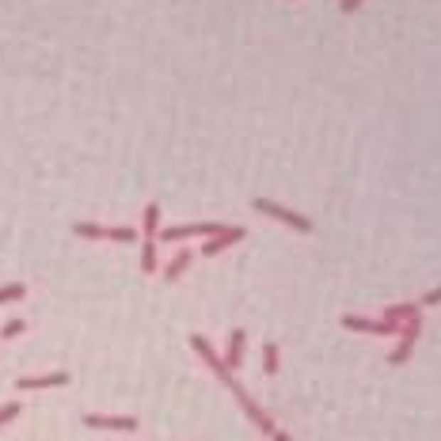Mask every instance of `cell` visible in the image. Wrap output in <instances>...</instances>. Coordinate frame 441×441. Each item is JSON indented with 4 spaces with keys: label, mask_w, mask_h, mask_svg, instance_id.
Instances as JSON below:
<instances>
[{
    "label": "cell",
    "mask_w": 441,
    "mask_h": 441,
    "mask_svg": "<svg viewBox=\"0 0 441 441\" xmlns=\"http://www.w3.org/2000/svg\"><path fill=\"white\" fill-rule=\"evenodd\" d=\"M73 236H80V240H110V244H134L141 233L134 225H95V220H76Z\"/></svg>",
    "instance_id": "cell-1"
},
{
    "label": "cell",
    "mask_w": 441,
    "mask_h": 441,
    "mask_svg": "<svg viewBox=\"0 0 441 441\" xmlns=\"http://www.w3.org/2000/svg\"><path fill=\"white\" fill-rule=\"evenodd\" d=\"M251 206H255L262 217H274V220H282L285 228H293V233H312V217L297 213V209L282 206V202H274V198H255Z\"/></svg>",
    "instance_id": "cell-2"
},
{
    "label": "cell",
    "mask_w": 441,
    "mask_h": 441,
    "mask_svg": "<svg viewBox=\"0 0 441 441\" xmlns=\"http://www.w3.org/2000/svg\"><path fill=\"white\" fill-rule=\"evenodd\" d=\"M225 388H228V392H233V395H236V403H240V407H244V415H248V418H251V423H255V426L262 430V434H274V430H278V426H274V418H270L267 411H262V407H259L255 400H251V395L244 392V384H240L236 377H233V381H228V384H225Z\"/></svg>",
    "instance_id": "cell-3"
},
{
    "label": "cell",
    "mask_w": 441,
    "mask_h": 441,
    "mask_svg": "<svg viewBox=\"0 0 441 441\" xmlns=\"http://www.w3.org/2000/svg\"><path fill=\"white\" fill-rule=\"evenodd\" d=\"M225 225H217V220H194V225H168V228H160V236L164 244H183V240H191V236H213L220 233Z\"/></svg>",
    "instance_id": "cell-4"
},
{
    "label": "cell",
    "mask_w": 441,
    "mask_h": 441,
    "mask_svg": "<svg viewBox=\"0 0 441 441\" xmlns=\"http://www.w3.org/2000/svg\"><path fill=\"white\" fill-rule=\"evenodd\" d=\"M418 335H423V316H418V319H407V324L400 327V335H395V350L388 354V366H403V361L415 354Z\"/></svg>",
    "instance_id": "cell-5"
},
{
    "label": "cell",
    "mask_w": 441,
    "mask_h": 441,
    "mask_svg": "<svg viewBox=\"0 0 441 441\" xmlns=\"http://www.w3.org/2000/svg\"><path fill=\"white\" fill-rule=\"evenodd\" d=\"M84 426L87 430H110V434H134V430L141 426V418H134V415H95V411H87L84 415Z\"/></svg>",
    "instance_id": "cell-6"
},
{
    "label": "cell",
    "mask_w": 441,
    "mask_h": 441,
    "mask_svg": "<svg viewBox=\"0 0 441 441\" xmlns=\"http://www.w3.org/2000/svg\"><path fill=\"white\" fill-rule=\"evenodd\" d=\"M244 236H248V228H244V225H225L220 233H213V236H209L206 244H202V255H206V259H213V255H220V251L236 248Z\"/></svg>",
    "instance_id": "cell-7"
},
{
    "label": "cell",
    "mask_w": 441,
    "mask_h": 441,
    "mask_svg": "<svg viewBox=\"0 0 441 441\" xmlns=\"http://www.w3.org/2000/svg\"><path fill=\"white\" fill-rule=\"evenodd\" d=\"M343 327L346 331H358V335H400V327L388 324V319H369V316H354V312H346L343 316Z\"/></svg>",
    "instance_id": "cell-8"
},
{
    "label": "cell",
    "mask_w": 441,
    "mask_h": 441,
    "mask_svg": "<svg viewBox=\"0 0 441 441\" xmlns=\"http://www.w3.org/2000/svg\"><path fill=\"white\" fill-rule=\"evenodd\" d=\"M191 346H194V354H198V358H202V361H206V366H209V369H213V377H220V381H225V384H228V381H233V373H228V369H225V361H220V354H217V350H213V346H209V339H206V335H191Z\"/></svg>",
    "instance_id": "cell-9"
},
{
    "label": "cell",
    "mask_w": 441,
    "mask_h": 441,
    "mask_svg": "<svg viewBox=\"0 0 441 441\" xmlns=\"http://www.w3.org/2000/svg\"><path fill=\"white\" fill-rule=\"evenodd\" d=\"M244 346H248V331L233 327V331H228V350H225V358H220L228 373H236L240 366H244Z\"/></svg>",
    "instance_id": "cell-10"
},
{
    "label": "cell",
    "mask_w": 441,
    "mask_h": 441,
    "mask_svg": "<svg viewBox=\"0 0 441 441\" xmlns=\"http://www.w3.org/2000/svg\"><path fill=\"white\" fill-rule=\"evenodd\" d=\"M61 384H69V373L53 369V373H42V377H19L16 388L19 392H38V388H61Z\"/></svg>",
    "instance_id": "cell-11"
},
{
    "label": "cell",
    "mask_w": 441,
    "mask_h": 441,
    "mask_svg": "<svg viewBox=\"0 0 441 441\" xmlns=\"http://www.w3.org/2000/svg\"><path fill=\"white\" fill-rule=\"evenodd\" d=\"M191 262H194V251H191V248H179V251L171 255V262L164 267V282H179L183 274L191 270Z\"/></svg>",
    "instance_id": "cell-12"
},
{
    "label": "cell",
    "mask_w": 441,
    "mask_h": 441,
    "mask_svg": "<svg viewBox=\"0 0 441 441\" xmlns=\"http://www.w3.org/2000/svg\"><path fill=\"white\" fill-rule=\"evenodd\" d=\"M160 202H149L145 209H141V236L145 240H156L160 236Z\"/></svg>",
    "instance_id": "cell-13"
},
{
    "label": "cell",
    "mask_w": 441,
    "mask_h": 441,
    "mask_svg": "<svg viewBox=\"0 0 441 441\" xmlns=\"http://www.w3.org/2000/svg\"><path fill=\"white\" fill-rule=\"evenodd\" d=\"M418 316H423V308H418V304H388V308H384V316H381V319H388V324L403 327L407 319H418Z\"/></svg>",
    "instance_id": "cell-14"
},
{
    "label": "cell",
    "mask_w": 441,
    "mask_h": 441,
    "mask_svg": "<svg viewBox=\"0 0 441 441\" xmlns=\"http://www.w3.org/2000/svg\"><path fill=\"white\" fill-rule=\"evenodd\" d=\"M141 270H145V274H156V270H160L156 240H141Z\"/></svg>",
    "instance_id": "cell-15"
},
{
    "label": "cell",
    "mask_w": 441,
    "mask_h": 441,
    "mask_svg": "<svg viewBox=\"0 0 441 441\" xmlns=\"http://www.w3.org/2000/svg\"><path fill=\"white\" fill-rule=\"evenodd\" d=\"M278 366H282V350H278V343H262V369L270 373H278Z\"/></svg>",
    "instance_id": "cell-16"
},
{
    "label": "cell",
    "mask_w": 441,
    "mask_h": 441,
    "mask_svg": "<svg viewBox=\"0 0 441 441\" xmlns=\"http://www.w3.org/2000/svg\"><path fill=\"white\" fill-rule=\"evenodd\" d=\"M23 297H27V285H23V282L0 285V304H16V301H23Z\"/></svg>",
    "instance_id": "cell-17"
},
{
    "label": "cell",
    "mask_w": 441,
    "mask_h": 441,
    "mask_svg": "<svg viewBox=\"0 0 441 441\" xmlns=\"http://www.w3.org/2000/svg\"><path fill=\"white\" fill-rule=\"evenodd\" d=\"M27 331V319H8L4 327H0V339H19Z\"/></svg>",
    "instance_id": "cell-18"
},
{
    "label": "cell",
    "mask_w": 441,
    "mask_h": 441,
    "mask_svg": "<svg viewBox=\"0 0 441 441\" xmlns=\"http://www.w3.org/2000/svg\"><path fill=\"white\" fill-rule=\"evenodd\" d=\"M19 411H23V407H19L16 400H8V403H0V426H8V423H12V418H16Z\"/></svg>",
    "instance_id": "cell-19"
},
{
    "label": "cell",
    "mask_w": 441,
    "mask_h": 441,
    "mask_svg": "<svg viewBox=\"0 0 441 441\" xmlns=\"http://www.w3.org/2000/svg\"><path fill=\"white\" fill-rule=\"evenodd\" d=\"M434 304H441V285H437V289H426L423 301H418V308H434Z\"/></svg>",
    "instance_id": "cell-20"
},
{
    "label": "cell",
    "mask_w": 441,
    "mask_h": 441,
    "mask_svg": "<svg viewBox=\"0 0 441 441\" xmlns=\"http://www.w3.org/2000/svg\"><path fill=\"white\" fill-rule=\"evenodd\" d=\"M339 8H343V12H358L361 0H339Z\"/></svg>",
    "instance_id": "cell-21"
},
{
    "label": "cell",
    "mask_w": 441,
    "mask_h": 441,
    "mask_svg": "<svg viewBox=\"0 0 441 441\" xmlns=\"http://www.w3.org/2000/svg\"><path fill=\"white\" fill-rule=\"evenodd\" d=\"M270 441H293V437L285 434V430H274V434H270Z\"/></svg>",
    "instance_id": "cell-22"
}]
</instances>
